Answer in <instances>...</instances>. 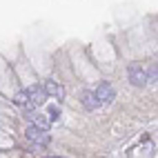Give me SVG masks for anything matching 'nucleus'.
<instances>
[{
	"instance_id": "1",
	"label": "nucleus",
	"mask_w": 158,
	"mask_h": 158,
	"mask_svg": "<svg viewBox=\"0 0 158 158\" xmlns=\"http://www.w3.org/2000/svg\"><path fill=\"white\" fill-rule=\"evenodd\" d=\"M127 76H129V82L134 87H143V85H147V71L140 67V65H131L129 69H127Z\"/></svg>"
},
{
	"instance_id": "2",
	"label": "nucleus",
	"mask_w": 158,
	"mask_h": 158,
	"mask_svg": "<svg viewBox=\"0 0 158 158\" xmlns=\"http://www.w3.org/2000/svg\"><path fill=\"white\" fill-rule=\"evenodd\" d=\"M25 136H27V140H31V143H43V145H47V143H49L47 131H45V129H40L38 125H31V127H27Z\"/></svg>"
},
{
	"instance_id": "3",
	"label": "nucleus",
	"mask_w": 158,
	"mask_h": 158,
	"mask_svg": "<svg viewBox=\"0 0 158 158\" xmlns=\"http://www.w3.org/2000/svg\"><path fill=\"white\" fill-rule=\"evenodd\" d=\"M80 102L85 105V109H89V111H94V109H98L100 105H102L96 91H82V96H80Z\"/></svg>"
},
{
	"instance_id": "4",
	"label": "nucleus",
	"mask_w": 158,
	"mask_h": 158,
	"mask_svg": "<svg viewBox=\"0 0 158 158\" xmlns=\"http://www.w3.org/2000/svg\"><path fill=\"white\" fill-rule=\"evenodd\" d=\"M96 94H98L100 102H111L116 98V91H114V87L109 85V82H100V85L96 87Z\"/></svg>"
},
{
	"instance_id": "5",
	"label": "nucleus",
	"mask_w": 158,
	"mask_h": 158,
	"mask_svg": "<svg viewBox=\"0 0 158 158\" xmlns=\"http://www.w3.org/2000/svg\"><path fill=\"white\" fill-rule=\"evenodd\" d=\"M45 89H47L49 96H54V98H58V100L65 98V87L58 85V82H54V80H47V82H45Z\"/></svg>"
},
{
	"instance_id": "6",
	"label": "nucleus",
	"mask_w": 158,
	"mask_h": 158,
	"mask_svg": "<svg viewBox=\"0 0 158 158\" xmlns=\"http://www.w3.org/2000/svg\"><path fill=\"white\" fill-rule=\"evenodd\" d=\"M29 118L31 120H34V125H38V127L40 129H49V125H51V118H47V116H43V114H40V116H29Z\"/></svg>"
},
{
	"instance_id": "7",
	"label": "nucleus",
	"mask_w": 158,
	"mask_h": 158,
	"mask_svg": "<svg viewBox=\"0 0 158 158\" xmlns=\"http://www.w3.org/2000/svg\"><path fill=\"white\" fill-rule=\"evenodd\" d=\"M145 71H147V80H149V82H156L158 80V62H152Z\"/></svg>"
},
{
	"instance_id": "8",
	"label": "nucleus",
	"mask_w": 158,
	"mask_h": 158,
	"mask_svg": "<svg viewBox=\"0 0 158 158\" xmlns=\"http://www.w3.org/2000/svg\"><path fill=\"white\" fill-rule=\"evenodd\" d=\"M49 118L51 120H58L60 118V109L56 107V105H51V107H49Z\"/></svg>"
}]
</instances>
